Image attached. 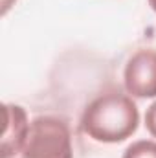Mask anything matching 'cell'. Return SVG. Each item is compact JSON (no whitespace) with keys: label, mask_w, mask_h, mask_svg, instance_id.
Here are the masks:
<instances>
[{"label":"cell","mask_w":156,"mask_h":158,"mask_svg":"<svg viewBox=\"0 0 156 158\" xmlns=\"http://www.w3.org/2000/svg\"><path fill=\"white\" fill-rule=\"evenodd\" d=\"M140 125V110L132 96L105 92L94 98L83 110V132L99 143H119L130 138Z\"/></svg>","instance_id":"6da1fadb"},{"label":"cell","mask_w":156,"mask_h":158,"mask_svg":"<svg viewBox=\"0 0 156 158\" xmlns=\"http://www.w3.org/2000/svg\"><path fill=\"white\" fill-rule=\"evenodd\" d=\"M20 158H74L70 127L57 116H37L30 123Z\"/></svg>","instance_id":"7a4b0ae2"},{"label":"cell","mask_w":156,"mask_h":158,"mask_svg":"<svg viewBox=\"0 0 156 158\" xmlns=\"http://www.w3.org/2000/svg\"><path fill=\"white\" fill-rule=\"evenodd\" d=\"M123 85L132 98H156V50L142 48L129 57L123 70Z\"/></svg>","instance_id":"3957f363"},{"label":"cell","mask_w":156,"mask_h":158,"mask_svg":"<svg viewBox=\"0 0 156 158\" xmlns=\"http://www.w3.org/2000/svg\"><path fill=\"white\" fill-rule=\"evenodd\" d=\"M30 132L28 114L20 105L6 103L4 105V131L0 142V158H13L20 155L26 138Z\"/></svg>","instance_id":"277c9868"},{"label":"cell","mask_w":156,"mask_h":158,"mask_svg":"<svg viewBox=\"0 0 156 158\" xmlns=\"http://www.w3.org/2000/svg\"><path fill=\"white\" fill-rule=\"evenodd\" d=\"M121 158H156V142L154 140H136L123 151Z\"/></svg>","instance_id":"5b68a950"},{"label":"cell","mask_w":156,"mask_h":158,"mask_svg":"<svg viewBox=\"0 0 156 158\" xmlns=\"http://www.w3.org/2000/svg\"><path fill=\"white\" fill-rule=\"evenodd\" d=\"M145 129L149 131V134L153 138H156V101L145 112Z\"/></svg>","instance_id":"8992f818"},{"label":"cell","mask_w":156,"mask_h":158,"mask_svg":"<svg viewBox=\"0 0 156 158\" xmlns=\"http://www.w3.org/2000/svg\"><path fill=\"white\" fill-rule=\"evenodd\" d=\"M15 2L17 0H0V13H2V17L7 15V11L15 6Z\"/></svg>","instance_id":"52a82bcc"},{"label":"cell","mask_w":156,"mask_h":158,"mask_svg":"<svg viewBox=\"0 0 156 158\" xmlns=\"http://www.w3.org/2000/svg\"><path fill=\"white\" fill-rule=\"evenodd\" d=\"M149 6L153 7V11L156 13V0H149Z\"/></svg>","instance_id":"ba28073f"}]
</instances>
